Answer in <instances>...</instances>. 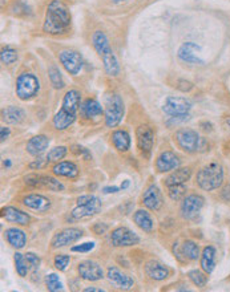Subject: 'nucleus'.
I'll use <instances>...</instances> for the list:
<instances>
[{
    "instance_id": "nucleus-1",
    "label": "nucleus",
    "mask_w": 230,
    "mask_h": 292,
    "mask_svg": "<svg viewBox=\"0 0 230 292\" xmlns=\"http://www.w3.org/2000/svg\"><path fill=\"white\" fill-rule=\"evenodd\" d=\"M71 26V13L68 7L61 0H52L47 8L43 31L50 35H59L67 32Z\"/></svg>"
},
{
    "instance_id": "nucleus-2",
    "label": "nucleus",
    "mask_w": 230,
    "mask_h": 292,
    "mask_svg": "<svg viewBox=\"0 0 230 292\" xmlns=\"http://www.w3.org/2000/svg\"><path fill=\"white\" fill-rule=\"evenodd\" d=\"M80 101H81V95H80L79 91L77 89H69L68 92L64 95L61 109L53 117V128L56 130L68 129L76 121L77 110L80 109Z\"/></svg>"
},
{
    "instance_id": "nucleus-3",
    "label": "nucleus",
    "mask_w": 230,
    "mask_h": 292,
    "mask_svg": "<svg viewBox=\"0 0 230 292\" xmlns=\"http://www.w3.org/2000/svg\"><path fill=\"white\" fill-rule=\"evenodd\" d=\"M224 168L220 164L212 162L201 169L197 173L196 182L205 191H214L224 184Z\"/></svg>"
},
{
    "instance_id": "nucleus-4",
    "label": "nucleus",
    "mask_w": 230,
    "mask_h": 292,
    "mask_svg": "<svg viewBox=\"0 0 230 292\" xmlns=\"http://www.w3.org/2000/svg\"><path fill=\"white\" fill-rule=\"evenodd\" d=\"M101 200L96 195H81L77 198V206L75 207L71 213L73 219H87V218L95 217L96 214L101 211Z\"/></svg>"
},
{
    "instance_id": "nucleus-5",
    "label": "nucleus",
    "mask_w": 230,
    "mask_h": 292,
    "mask_svg": "<svg viewBox=\"0 0 230 292\" xmlns=\"http://www.w3.org/2000/svg\"><path fill=\"white\" fill-rule=\"evenodd\" d=\"M16 96L22 101L33 99L40 91V81L31 72H23L16 79Z\"/></svg>"
},
{
    "instance_id": "nucleus-6",
    "label": "nucleus",
    "mask_w": 230,
    "mask_h": 292,
    "mask_svg": "<svg viewBox=\"0 0 230 292\" xmlns=\"http://www.w3.org/2000/svg\"><path fill=\"white\" fill-rule=\"evenodd\" d=\"M125 108L124 101L118 95L109 96L107 100L106 112H104V118H106V126L107 128H116L120 125L124 117Z\"/></svg>"
},
{
    "instance_id": "nucleus-7",
    "label": "nucleus",
    "mask_w": 230,
    "mask_h": 292,
    "mask_svg": "<svg viewBox=\"0 0 230 292\" xmlns=\"http://www.w3.org/2000/svg\"><path fill=\"white\" fill-rule=\"evenodd\" d=\"M191 109L192 102L186 97H168L162 106V110L166 115L174 118H180L182 121L187 120Z\"/></svg>"
},
{
    "instance_id": "nucleus-8",
    "label": "nucleus",
    "mask_w": 230,
    "mask_h": 292,
    "mask_svg": "<svg viewBox=\"0 0 230 292\" xmlns=\"http://www.w3.org/2000/svg\"><path fill=\"white\" fill-rule=\"evenodd\" d=\"M176 141L185 153H196L200 149L201 138L196 130L184 128L176 131Z\"/></svg>"
},
{
    "instance_id": "nucleus-9",
    "label": "nucleus",
    "mask_w": 230,
    "mask_h": 292,
    "mask_svg": "<svg viewBox=\"0 0 230 292\" xmlns=\"http://www.w3.org/2000/svg\"><path fill=\"white\" fill-rule=\"evenodd\" d=\"M24 184L27 186L33 187V189H47L51 191H62L64 186L56 178L51 177V175L43 174H30L24 177Z\"/></svg>"
},
{
    "instance_id": "nucleus-10",
    "label": "nucleus",
    "mask_w": 230,
    "mask_h": 292,
    "mask_svg": "<svg viewBox=\"0 0 230 292\" xmlns=\"http://www.w3.org/2000/svg\"><path fill=\"white\" fill-rule=\"evenodd\" d=\"M59 60L67 72L71 76L79 75L82 69V56L75 50H62L59 53Z\"/></svg>"
},
{
    "instance_id": "nucleus-11",
    "label": "nucleus",
    "mask_w": 230,
    "mask_h": 292,
    "mask_svg": "<svg viewBox=\"0 0 230 292\" xmlns=\"http://www.w3.org/2000/svg\"><path fill=\"white\" fill-rule=\"evenodd\" d=\"M205 205V199L198 194H191L182 199L181 204V215L184 219L192 220L201 213Z\"/></svg>"
},
{
    "instance_id": "nucleus-12",
    "label": "nucleus",
    "mask_w": 230,
    "mask_h": 292,
    "mask_svg": "<svg viewBox=\"0 0 230 292\" xmlns=\"http://www.w3.org/2000/svg\"><path fill=\"white\" fill-rule=\"evenodd\" d=\"M140 243V238L128 227H117L111 233V244L113 247H131Z\"/></svg>"
},
{
    "instance_id": "nucleus-13",
    "label": "nucleus",
    "mask_w": 230,
    "mask_h": 292,
    "mask_svg": "<svg viewBox=\"0 0 230 292\" xmlns=\"http://www.w3.org/2000/svg\"><path fill=\"white\" fill-rule=\"evenodd\" d=\"M81 236L82 230H80L77 227H68V229H64V230L53 235L52 240H51V247L52 249H61V247L69 246V244L77 242Z\"/></svg>"
},
{
    "instance_id": "nucleus-14",
    "label": "nucleus",
    "mask_w": 230,
    "mask_h": 292,
    "mask_svg": "<svg viewBox=\"0 0 230 292\" xmlns=\"http://www.w3.org/2000/svg\"><path fill=\"white\" fill-rule=\"evenodd\" d=\"M77 273H79L80 278L87 282H97L104 278L102 267L95 260H86V262L79 263Z\"/></svg>"
},
{
    "instance_id": "nucleus-15",
    "label": "nucleus",
    "mask_w": 230,
    "mask_h": 292,
    "mask_svg": "<svg viewBox=\"0 0 230 292\" xmlns=\"http://www.w3.org/2000/svg\"><path fill=\"white\" fill-rule=\"evenodd\" d=\"M137 148L142 154H149L155 144V131L149 125H141L136 130Z\"/></svg>"
},
{
    "instance_id": "nucleus-16",
    "label": "nucleus",
    "mask_w": 230,
    "mask_h": 292,
    "mask_svg": "<svg viewBox=\"0 0 230 292\" xmlns=\"http://www.w3.org/2000/svg\"><path fill=\"white\" fill-rule=\"evenodd\" d=\"M107 279L117 289H131L132 287L135 286V280L115 266L108 268V271H107Z\"/></svg>"
},
{
    "instance_id": "nucleus-17",
    "label": "nucleus",
    "mask_w": 230,
    "mask_h": 292,
    "mask_svg": "<svg viewBox=\"0 0 230 292\" xmlns=\"http://www.w3.org/2000/svg\"><path fill=\"white\" fill-rule=\"evenodd\" d=\"M181 160L178 155H176L173 151H162L156 160V169L158 173H169L180 168Z\"/></svg>"
},
{
    "instance_id": "nucleus-18",
    "label": "nucleus",
    "mask_w": 230,
    "mask_h": 292,
    "mask_svg": "<svg viewBox=\"0 0 230 292\" xmlns=\"http://www.w3.org/2000/svg\"><path fill=\"white\" fill-rule=\"evenodd\" d=\"M174 256H177V259L180 262H187V260H197L200 258V247L197 243L192 242V240H186L182 243L181 249L176 244L173 249Z\"/></svg>"
},
{
    "instance_id": "nucleus-19",
    "label": "nucleus",
    "mask_w": 230,
    "mask_h": 292,
    "mask_svg": "<svg viewBox=\"0 0 230 292\" xmlns=\"http://www.w3.org/2000/svg\"><path fill=\"white\" fill-rule=\"evenodd\" d=\"M23 205L36 213H47L51 209V200L41 194H28L23 198Z\"/></svg>"
},
{
    "instance_id": "nucleus-20",
    "label": "nucleus",
    "mask_w": 230,
    "mask_h": 292,
    "mask_svg": "<svg viewBox=\"0 0 230 292\" xmlns=\"http://www.w3.org/2000/svg\"><path fill=\"white\" fill-rule=\"evenodd\" d=\"M201 51L200 47L196 43H192V41H187V43H184L180 47L178 50V57L180 60H182L184 62H187V64H204V60H201L198 57V52Z\"/></svg>"
},
{
    "instance_id": "nucleus-21",
    "label": "nucleus",
    "mask_w": 230,
    "mask_h": 292,
    "mask_svg": "<svg viewBox=\"0 0 230 292\" xmlns=\"http://www.w3.org/2000/svg\"><path fill=\"white\" fill-rule=\"evenodd\" d=\"M142 204L147 209L152 211H158L162 206V195L161 191L156 185H151V186L144 191L142 195Z\"/></svg>"
},
{
    "instance_id": "nucleus-22",
    "label": "nucleus",
    "mask_w": 230,
    "mask_h": 292,
    "mask_svg": "<svg viewBox=\"0 0 230 292\" xmlns=\"http://www.w3.org/2000/svg\"><path fill=\"white\" fill-rule=\"evenodd\" d=\"M145 274L148 278L156 282H161V280L168 279L171 276V269L166 266H164L162 263L156 262V260H151L145 264Z\"/></svg>"
},
{
    "instance_id": "nucleus-23",
    "label": "nucleus",
    "mask_w": 230,
    "mask_h": 292,
    "mask_svg": "<svg viewBox=\"0 0 230 292\" xmlns=\"http://www.w3.org/2000/svg\"><path fill=\"white\" fill-rule=\"evenodd\" d=\"M2 217H3V219H6L7 222L20 224V226H26V224L30 223L31 220V217L28 214L13 206H7L4 207V209H2Z\"/></svg>"
},
{
    "instance_id": "nucleus-24",
    "label": "nucleus",
    "mask_w": 230,
    "mask_h": 292,
    "mask_svg": "<svg viewBox=\"0 0 230 292\" xmlns=\"http://www.w3.org/2000/svg\"><path fill=\"white\" fill-rule=\"evenodd\" d=\"M48 146H50V138L44 134H39L27 142V151L33 157H39L48 149Z\"/></svg>"
},
{
    "instance_id": "nucleus-25",
    "label": "nucleus",
    "mask_w": 230,
    "mask_h": 292,
    "mask_svg": "<svg viewBox=\"0 0 230 292\" xmlns=\"http://www.w3.org/2000/svg\"><path fill=\"white\" fill-rule=\"evenodd\" d=\"M80 116L82 118H97L102 115V106L100 102L95 99H87L80 104Z\"/></svg>"
},
{
    "instance_id": "nucleus-26",
    "label": "nucleus",
    "mask_w": 230,
    "mask_h": 292,
    "mask_svg": "<svg viewBox=\"0 0 230 292\" xmlns=\"http://www.w3.org/2000/svg\"><path fill=\"white\" fill-rule=\"evenodd\" d=\"M53 174L59 175V177H66V178H77L79 177V166L72 161H61L57 162L52 168Z\"/></svg>"
},
{
    "instance_id": "nucleus-27",
    "label": "nucleus",
    "mask_w": 230,
    "mask_h": 292,
    "mask_svg": "<svg viewBox=\"0 0 230 292\" xmlns=\"http://www.w3.org/2000/svg\"><path fill=\"white\" fill-rule=\"evenodd\" d=\"M4 236H6L7 242L10 243L13 249L22 250L26 247L27 244V234L23 230H20L17 227H11L4 231Z\"/></svg>"
},
{
    "instance_id": "nucleus-28",
    "label": "nucleus",
    "mask_w": 230,
    "mask_h": 292,
    "mask_svg": "<svg viewBox=\"0 0 230 292\" xmlns=\"http://www.w3.org/2000/svg\"><path fill=\"white\" fill-rule=\"evenodd\" d=\"M192 177V170L191 168H178L176 170H173V173L166 177L165 179V185L166 187L174 186V185H182L186 184L187 181L191 179Z\"/></svg>"
},
{
    "instance_id": "nucleus-29",
    "label": "nucleus",
    "mask_w": 230,
    "mask_h": 292,
    "mask_svg": "<svg viewBox=\"0 0 230 292\" xmlns=\"http://www.w3.org/2000/svg\"><path fill=\"white\" fill-rule=\"evenodd\" d=\"M216 255L217 251L213 246H206L202 250L201 254V268L206 274L213 273L214 267H216Z\"/></svg>"
},
{
    "instance_id": "nucleus-30",
    "label": "nucleus",
    "mask_w": 230,
    "mask_h": 292,
    "mask_svg": "<svg viewBox=\"0 0 230 292\" xmlns=\"http://www.w3.org/2000/svg\"><path fill=\"white\" fill-rule=\"evenodd\" d=\"M112 142L113 146L121 153H125V151H128L131 149V136L124 129H118V130L113 131Z\"/></svg>"
},
{
    "instance_id": "nucleus-31",
    "label": "nucleus",
    "mask_w": 230,
    "mask_h": 292,
    "mask_svg": "<svg viewBox=\"0 0 230 292\" xmlns=\"http://www.w3.org/2000/svg\"><path fill=\"white\" fill-rule=\"evenodd\" d=\"M92 44L93 48H95V51L97 52V55H99L100 57L107 55L109 51H112L111 50V46H109L108 37H107L106 33L101 32V31H96V32H93Z\"/></svg>"
},
{
    "instance_id": "nucleus-32",
    "label": "nucleus",
    "mask_w": 230,
    "mask_h": 292,
    "mask_svg": "<svg viewBox=\"0 0 230 292\" xmlns=\"http://www.w3.org/2000/svg\"><path fill=\"white\" fill-rule=\"evenodd\" d=\"M133 220L135 223L137 224L140 229H141L144 233L151 234L155 229V222L152 219L151 214L147 210H137L135 214H133Z\"/></svg>"
},
{
    "instance_id": "nucleus-33",
    "label": "nucleus",
    "mask_w": 230,
    "mask_h": 292,
    "mask_svg": "<svg viewBox=\"0 0 230 292\" xmlns=\"http://www.w3.org/2000/svg\"><path fill=\"white\" fill-rule=\"evenodd\" d=\"M2 116H3L4 122L16 125L23 121L24 117H26V113H24L23 109L17 108V106H7L6 109H3Z\"/></svg>"
},
{
    "instance_id": "nucleus-34",
    "label": "nucleus",
    "mask_w": 230,
    "mask_h": 292,
    "mask_svg": "<svg viewBox=\"0 0 230 292\" xmlns=\"http://www.w3.org/2000/svg\"><path fill=\"white\" fill-rule=\"evenodd\" d=\"M13 260H15V268H16V273L19 274V276L22 278H26L28 271H30L31 266L28 260H27L26 255L20 253H15V256H13Z\"/></svg>"
},
{
    "instance_id": "nucleus-35",
    "label": "nucleus",
    "mask_w": 230,
    "mask_h": 292,
    "mask_svg": "<svg viewBox=\"0 0 230 292\" xmlns=\"http://www.w3.org/2000/svg\"><path fill=\"white\" fill-rule=\"evenodd\" d=\"M187 276H189V279L192 280V283H193L194 286L200 287V288L206 286L207 276L205 271L202 273L201 269H191V271L187 273Z\"/></svg>"
},
{
    "instance_id": "nucleus-36",
    "label": "nucleus",
    "mask_w": 230,
    "mask_h": 292,
    "mask_svg": "<svg viewBox=\"0 0 230 292\" xmlns=\"http://www.w3.org/2000/svg\"><path fill=\"white\" fill-rule=\"evenodd\" d=\"M48 76H50V81H51V84H52L53 88H56V89L64 88L66 84H64L62 76H61V73H60L57 66H55V65L51 66V68L48 69Z\"/></svg>"
},
{
    "instance_id": "nucleus-37",
    "label": "nucleus",
    "mask_w": 230,
    "mask_h": 292,
    "mask_svg": "<svg viewBox=\"0 0 230 292\" xmlns=\"http://www.w3.org/2000/svg\"><path fill=\"white\" fill-rule=\"evenodd\" d=\"M168 195L172 200L184 199L186 195V185H174V186L168 187Z\"/></svg>"
},
{
    "instance_id": "nucleus-38",
    "label": "nucleus",
    "mask_w": 230,
    "mask_h": 292,
    "mask_svg": "<svg viewBox=\"0 0 230 292\" xmlns=\"http://www.w3.org/2000/svg\"><path fill=\"white\" fill-rule=\"evenodd\" d=\"M68 153V148L67 146H56V148L51 149L47 154V160L50 162H59L60 160L66 157Z\"/></svg>"
},
{
    "instance_id": "nucleus-39",
    "label": "nucleus",
    "mask_w": 230,
    "mask_h": 292,
    "mask_svg": "<svg viewBox=\"0 0 230 292\" xmlns=\"http://www.w3.org/2000/svg\"><path fill=\"white\" fill-rule=\"evenodd\" d=\"M0 59H2V62L6 64V65H11L13 62L17 60V52L11 47H4L2 50V53H0Z\"/></svg>"
},
{
    "instance_id": "nucleus-40",
    "label": "nucleus",
    "mask_w": 230,
    "mask_h": 292,
    "mask_svg": "<svg viewBox=\"0 0 230 292\" xmlns=\"http://www.w3.org/2000/svg\"><path fill=\"white\" fill-rule=\"evenodd\" d=\"M46 284H47L48 291H51V292H57V291H62V289H64V287H62L61 282H60V279H59V276H57L56 274H50V275H47Z\"/></svg>"
},
{
    "instance_id": "nucleus-41",
    "label": "nucleus",
    "mask_w": 230,
    "mask_h": 292,
    "mask_svg": "<svg viewBox=\"0 0 230 292\" xmlns=\"http://www.w3.org/2000/svg\"><path fill=\"white\" fill-rule=\"evenodd\" d=\"M69 263H71V258H69V255H66V254H59L53 259V266L56 267L59 271H66L68 268Z\"/></svg>"
},
{
    "instance_id": "nucleus-42",
    "label": "nucleus",
    "mask_w": 230,
    "mask_h": 292,
    "mask_svg": "<svg viewBox=\"0 0 230 292\" xmlns=\"http://www.w3.org/2000/svg\"><path fill=\"white\" fill-rule=\"evenodd\" d=\"M95 249V243L93 242H87V243H82V244H76L73 246L72 251L73 253H89V251H92Z\"/></svg>"
},
{
    "instance_id": "nucleus-43",
    "label": "nucleus",
    "mask_w": 230,
    "mask_h": 292,
    "mask_svg": "<svg viewBox=\"0 0 230 292\" xmlns=\"http://www.w3.org/2000/svg\"><path fill=\"white\" fill-rule=\"evenodd\" d=\"M26 258H27V260H28V263H30L31 268H32L33 271H36V269L39 268L40 263H41V259H40L36 254H33V253H27Z\"/></svg>"
},
{
    "instance_id": "nucleus-44",
    "label": "nucleus",
    "mask_w": 230,
    "mask_h": 292,
    "mask_svg": "<svg viewBox=\"0 0 230 292\" xmlns=\"http://www.w3.org/2000/svg\"><path fill=\"white\" fill-rule=\"evenodd\" d=\"M107 230H108V226H107L106 223H101V222H97V223L93 224L92 227V231L95 234H97V235H101V234L106 233Z\"/></svg>"
},
{
    "instance_id": "nucleus-45",
    "label": "nucleus",
    "mask_w": 230,
    "mask_h": 292,
    "mask_svg": "<svg viewBox=\"0 0 230 292\" xmlns=\"http://www.w3.org/2000/svg\"><path fill=\"white\" fill-rule=\"evenodd\" d=\"M48 160H41V158H37L36 161L35 162H32V164L30 165V168L31 169H37V170H40V169H43V168H46V165L48 164Z\"/></svg>"
},
{
    "instance_id": "nucleus-46",
    "label": "nucleus",
    "mask_w": 230,
    "mask_h": 292,
    "mask_svg": "<svg viewBox=\"0 0 230 292\" xmlns=\"http://www.w3.org/2000/svg\"><path fill=\"white\" fill-rule=\"evenodd\" d=\"M10 134H11L10 128H6V126H3V128L0 129V138H2V142L6 141L7 138L10 137Z\"/></svg>"
},
{
    "instance_id": "nucleus-47",
    "label": "nucleus",
    "mask_w": 230,
    "mask_h": 292,
    "mask_svg": "<svg viewBox=\"0 0 230 292\" xmlns=\"http://www.w3.org/2000/svg\"><path fill=\"white\" fill-rule=\"evenodd\" d=\"M120 189L121 187H117V186H111V187H104L102 189V193L104 194H116L120 191Z\"/></svg>"
},
{
    "instance_id": "nucleus-48",
    "label": "nucleus",
    "mask_w": 230,
    "mask_h": 292,
    "mask_svg": "<svg viewBox=\"0 0 230 292\" xmlns=\"http://www.w3.org/2000/svg\"><path fill=\"white\" fill-rule=\"evenodd\" d=\"M84 291L86 292H104V289L96 288V287H88V288H86Z\"/></svg>"
},
{
    "instance_id": "nucleus-49",
    "label": "nucleus",
    "mask_w": 230,
    "mask_h": 292,
    "mask_svg": "<svg viewBox=\"0 0 230 292\" xmlns=\"http://www.w3.org/2000/svg\"><path fill=\"white\" fill-rule=\"evenodd\" d=\"M225 195H229V200H230V186H226L224 189V191H222V198H224Z\"/></svg>"
},
{
    "instance_id": "nucleus-50",
    "label": "nucleus",
    "mask_w": 230,
    "mask_h": 292,
    "mask_svg": "<svg viewBox=\"0 0 230 292\" xmlns=\"http://www.w3.org/2000/svg\"><path fill=\"white\" fill-rule=\"evenodd\" d=\"M122 189V190H124V189H127V187H129V181L127 179V181H124V182H122L121 184V186H120Z\"/></svg>"
},
{
    "instance_id": "nucleus-51",
    "label": "nucleus",
    "mask_w": 230,
    "mask_h": 292,
    "mask_svg": "<svg viewBox=\"0 0 230 292\" xmlns=\"http://www.w3.org/2000/svg\"><path fill=\"white\" fill-rule=\"evenodd\" d=\"M226 125H227V128L230 129V117L226 118Z\"/></svg>"
},
{
    "instance_id": "nucleus-52",
    "label": "nucleus",
    "mask_w": 230,
    "mask_h": 292,
    "mask_svg": "<svg viewBox=\"0 0 230 292\" xmlns=\"http://www.w3.org/2000/svg\"><path fill=\"white\" fill-rule=\"evenodd\" d=\"M115 3H121V2H125V0H113Z\"/></svg>"
}]
</instances>
